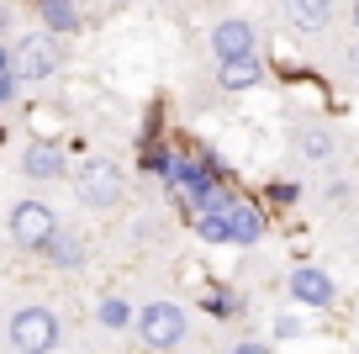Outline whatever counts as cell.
I'll use <instances>...</instances> for the list:
<instances>
[{
	"mask_svg": "<svg viewBox=\"0 0 359 354\" xmlns=\"http://www.w3.org/2000/svg\"><path fill=\"white\" fill-rule=\"evenodd\" d=\"M74 190H79V201H85V206H95V211H111L116 201L127 196L122 169H116L111 159H85V164L74 169Z\"/></svg>",
	"mask_w": 359,
	"mask_h": 354,
	"instance_id": "6da1fadb",
	"label": "cell"
},
{
	"mask_svg": "<svg viewBox=\"0 0 359 354\" xmlns=\"http://www.w3.org/2000/svg\"><path fill=\"white\" fill-rule=\"evenodd\" d=\"M133 328L148 349H175V343H185V312L169 307V301H154L133 317Z\"/></svg>",
	"mask_w": 359,
	"mask_h": 354,
	"instance_id": "7a4b0ae2",
	"label": "cell"
},
{
	"mask_svg": "<svg viewBox=\"0 0 359 354\" xmlns=\"http://www.w3.org/2000/svg\"><path fill=\"white\" fill-rule=\"evenodd\" d=\"M11 343H16V349H27V354L53 349V343H58V317L48 307H22L11 317Z\"/></svg>",
	"mask_w": 359,
	"mask_h": 354,
	"instance_id": "3957f363",
	"label": "cell"
},
{
	"mask_svg": "<svg viewBox=\"0 0 359 354\" xmlns=\"http://www.w3.org/2000/svg\"><path fill=\"white\" fill-rule=\"evenodd\" d=\"M11 69H16V79H53V69H58V48H53V37H43V32H32V37H22L16 43V53H11Z\"/></svg>",
	"mask_w": 359,
	"mask_h": 354,
	"instance_id": "277c9868",
	"label": "cell"
},
{
	"mask_svg": "<svg viewBox=\"0 0 359 354\" xmlns=\"http://www.w3.org/2000/svg\"><path fill=\"white\" fill-rule=\"evenodd\" d=\"M53 232H58V222H53V211H48L43 201H16L11 206V238L22 249H43Z\"/></svg>",
	"mask_w": 359,
	"mask_h": 354,
	"instance_id": "5b68a950",
	"label": "cell"
},
{
	"mask_svg": "<svg viewBox=\"0 0 359 354\" xmlns=\"http://www.w3.org/2000/svg\"><path fill=\"white\" fill-rule=\"evenodd\" d=\"M212 48H217V58L259 53V32H254V22H243V16H227V22L212 27Z\"/></svg>",
	"mask_w": 359,
	"mask_h": 354,
	"instance_id": "8992f818",
	"label": "cell"
},
{
	"mask_svg": "<svg viewBox=\"0 0 359 354\" xmlns=\"http://www.w3.org/2000/svg\"><path fill=\"white\" fill-rule=\"evenodd\" d=\"M285 286H291V296L302 301V307H333L338 301V286L333 280L323 275V270H291V280H285Z\"/></svg>",
	"mask_w": 359,
	"mask_h": 354,
	"instance_id": "52a82bcc",
	"label": "cell"
},
{
	"mask_svg": "<svg viewBox=\"0 0 359 354\" xmlns=\"http://www.w3.org/2000/svg\"><path fill=\"white\" fill-rule=\"evenodd\" d=\"M217 196H222V206H227V222H233V244H259V238H264V217H259L254 206H248V201H238V196H227V190H217Z\"/></svg>",
	"mask_w": 359,
	"mask_h": 354,
	"instance_id": "ba28073f",
	"label": "cell"
},
{
	"mask_svg": "<svg viewBox=\"0 0 359 354\" xmlns=\"http://www.w3.org/2000/svg\"><path fill=\"white\" fill-rule=\"evenodd\" d=\"M259 79H264V58H259V53H238V58H222L217 85H222V90H254Z\"/></svg>",
	"mask_w": 359,
	"mask_h": 354,
	"instance_id": "9c48e42d",
	"label": "cell"
},
{
	"mask_svg": "<svg viewBox=\"0 0 359 354\" xmlns=\"http://www.w3.org/2000/svg\"><path fill=\"white\" fill-rule=\"evenodd\" d=\"M285 16H291L302 32H327V22H333V0H285Z\"/></svg>",
	"mask_w": 359,
	"mask_h": 354,
	"instance_id": "30bf717a",
	"label": "cell"
},
{
	"mask_svg": "<svg viewBox=\"0 0 359 354\" xmlns=\"http://www.w3.org/2000/svg\"><path fill=\"white\" fill-rule=\"evenodd\" d=\"M169 180L191 190V201H196V206L217 196V175H212V169H206V164H175V175H169Z\"/></svg>",
	"mask_w": 359,
	"mask_h": 354,
	"instance_id": "8fae6325",
	"label": "cell"
},
{
	"mask_svg": "<svg viewBox=\"0 0 359 354\" xmlns=\"http://www.w3.org/2000/svg\"><path fill=\"white\" fill-rule=\"evenodd\" d=\"M22 169H27V175H32V180H58V175H64L69 164H64V154H58L53 143H37V148H27Z\"/></svg>",
	"mask_w": 359,
	"mask_h": 354,
	"instance_id": "7c38bea8",
	"label": "cell"
},
{
	"mask_svg": "<svg viewBox=\"0 0 359 354\" xmlns=\"http://www.w3.org/2000/svg\"><path fill=\"white\" fill-rule=\"evenodd\" d=\"M43 249H48V259H53V265H64V270H79V265H85V238H74V232H53Z\"/></svg>",
	"mask_w": 359,
	"mask_h": 354,
	"instance_id": "4fadbf2b",
	"label": "cell"
},
{
	"mask_svg": "<svg viewBox=\"0 0 359 354\" xmlns=\"http://www.w3.org/2000/svg\"><path fill=\"white\" fill-rule=\"evenodd\" d=\"M296 148H302V159L306 164H327V159H333V133H327V127H306L302 138H296Z\"/></svg>",
	"mask_w": 359,
	"mask_h": 354,
	"instance_id": "5bb4252c",
	"label": "cell"
},
{
	"mask_svg": "<svg viewBox=\"0 0 359 354\" xmlns=\"http://www.w3.org/2000/svg\"><path fill=\"white\" fill-rule=\"evenodd\" d=\"M43 22L53 27V32H79V11H74V0H43Z\"/></svg>",
	"mask_w": 359,
	"mask_h": 354,
	"instance_id": "9a60e30c",
	"label": "cell"
},
{
	"mask_svg": "<svg viewBox=\"0 0 359 354\" xmlns=\"http://www.w3.org/2000/svg\"><path fill=\"white\" fill-rule=\"evenodd\" d=\"M101 328H133V307L122 296H106L101 301Z\"/></svg>",
	"mask_w": 359,
	"mask_h": 354,
	"instance_id": "2e32d148",
	"label": "cell"
},
{
	"mask_svg": "<svg viewBox=\"0 0 359 354\" xmlns=\"http://www.w3.org/2000/svg\"><path fill=\"white\" fill-rule=\"evenodd\" d=\"M296 196H302V185H296V180H275V185H269V201H280V206H291Z\"/></svg>",
	"mask_w": 359,
	"mask_h": 354,
	"instance_id": "e0dca14e",
	"label": "cell"
},
{
	"mask_svg": "<svg viewBox=\"0 0 359 354\" xmlns=\"http://www.w3.org/2000/svg\"><path fill=\"white\" fill-rule=\"evenodd\" d=\"M11 79H16V69H11V53L0 48V106L11 100Z\"/></svg>",
	"mask_w": 359,
	"mask_h": 354,
	"instance_id": "ac0fdd59",
	"label": "cell"
},
{
	"mask_svg": "<svg viewBox=\"0 0 359 354\" xmlns=\"http://www.w3.org/2000/svg\"><path fill=\"white\" fill-rule=\"evenodd\" d=\"M143 164H148V169H154V175H175V159H169V154H164V148H154V154H148V159H143Z\"/></svg>",
	"mask_w": 359,
	"mask_h": 354,
	"instance_id": "d6986e66",
	"label": "cell"
},
{
	"mask_svg": "<svg viewBox=\"0 0 359 354\" xmlns=\"http://www.w3.org/2000/svg\"><path fill=\"white\" fill-rule=\"evenodd\" d=\"M296 333H302V317H275V339H296Z\"/></svg>",
	"mask_w": 359,
	"mask_h": 354,
	"instance_id": "ffe728a7",
	"label": "cell"
},
{
	"mask_svg": "<svg viewBox=\"0 0 359 354\" xmlns=\"http://www.w3.org/2000/svg\"><path fill=\"white\" fill-rule=\"evenodd\" d=\"M206 307H212V312H233V307H238V301H233V296H222V291H217V296H212V301H206Z\"/></svg>",
	"mask_w": 359,
	"mask_h": 354,
	"instance_id": "44dd1931",
	"label": "cell"
},
{
	"mask_svg": "<svg viewBox=\"0 0 359 354\" xmlns=\"http://www.w3.org/2000/svg\"><path fill=\"white\" fill-rule=\"evenodd\" d=\"M354 32H359V0H354Z\"/></svg>",
	"mask_w": 359,
	"mask_h": 354,
	"instance_id": "7402d4cb",
	"label": "cell"
}]
</instances>
